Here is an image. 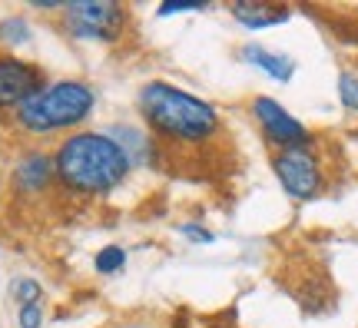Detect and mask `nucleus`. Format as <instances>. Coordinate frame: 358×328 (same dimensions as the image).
<instances>
[{"instance_id": "1", "label": "nucleus", "mask_w": 358, "mask_h": 328, "mask_svg": "<svg viewBox=\"0 0 358 328\" xmlns=\"http://www.w3.org/2000/svg\"><path fill=\"white\" fill-rule=\"evenodd\" d=\"M136 113L143 127L163 146H176V150L209 146L222 133V116L213 103L166 80L143 83L136 93Z\"/></svg>"}, {"instance_id": "2", "label": "nucleus", "mask_w": 358, "mask_h": 328, "mask_svg": "<svg viewBox=\"0 0 358 328\" xmlns=\"http://www.w3.org/2000/svg\"><path fill=\"white\" fill-rule=\"evenodd\" d=\"M57 186L77 199H106L133 176L127 152L103 129H80L57 143Z\"/></svg>"}, {"instance_id": "3", "label": "nucleus", "mask_w": 358, "mask_h": 328, "mask_svg": "<svg viewBox=\"0 0 358 328\" xmlns=\"http://www.w3.org/2000/svg\"><path fill=\"white\" fill-rule=\"evenodd\" d=\"M96 103H100V97L87 80H77V76L50 80L13 113V127L30 139H47L60 136V133L70 136L90 123Z\"/></svg>"}, {"instance_id": "4", "label": "nucleus", "mask_w": 358, "mask_h": 328, "mask_svg": "<svg viewBox=\"0 0 358 328\" xmlns=\"http://www.w3.org/2000/svg\"><path fill=\"white\" fill-rule=\"evenodd\" d=\"M66 37L80 43H116L127 30L129 13L116 0H66L64 10Z\"/></svg>"}, {"instance_id": "5", "label": "nucleus", "mask_w": 358, "mask_h": 328, "mask_svg": "<svg viewBox=\"0 0 358 328\" xmlns=\"http://www.w3.org/2000/svg\"><path fill=\"white\" fill-rule=\"evenodd\" d=\"M272 173L279 179L282 192L295 202H312L325 192V169H322L319 152L312 146L275 150L272 152Z\"/></svg>"}, {"instance_id": "6", "label": "nucleus", "mask_w": 358, "mask_h": 328, "mask_svg": "<svg viewBox=\"0 0 358 328\" xmlns=\"http://www.w3.org/2000/svg\"><path fill=\"white\" fill-rule=\"evenodd\" d=\"M249 113L256 120V127L262 129V136H266L268 146H275V150H299V146H315V136H312V129L292 116L285 106H282L275 97H266V93H259L249 100Z\"/></svg>"}, {"instance_id": "7", "label": "nucleus", "mask_w": 358, "mask_h": 328, "mask_svg": "<svg viewBox=\"0 0 358 328\" xmlns=\"http://www.w3.org/2000/svg\"><path fill=\"white\" fill-rule=\"evenodd\" d=\"M7 186L17 199H43L50 196L57 186V163L53 152H47L43 146H27L13 156L10 173H7Z\"/></svg>"}, {"instance_id": "8", "label": "nucleus", "mask_w": 358, "mask_h": 328, "mask_svg": "<svg viewBox=\"0 0 358 328\" xmlns=\"http://www.w3.org/2000/svg\"><path fill=\"white\" fill-rule=\"evenodd\" d=\"M43 87L47 73L34 60L17 53H0V113H17Z\"/></svg>"}, {"instance_id": "9", "label": "nucleus", "mask_w": 358, "mask_h": 328, "mask_svg": "<svg viewBox=\"0 0 358 328\" xmlns=\"http://www.w3.org/2000/svg\"><path fill=\"white\" fill-rule=\"evenodd\" d=\"M103 133L127 152V159L133 169H146V166H156L163 159V143H159L146 127H136V123H113V127H106Z\"/></svg>"}, {"instance_id": "10", "label": "nucleus", "mask_w": 358, "mask_h": 328, "mask_svg": "<svg viewBox=\"0 0 358 328\" xmlns=\"http://www.w3.org/2000/svg\"><path fill=\"white\" fill-rule=\"evenodd\" d=\"M239 60L249 64L252 70H259V73H266L275 83H289L295 76V70H299L292 53L272 50V47H262V43H245L243 50H239Z\"/></svg>"}, {"instance_id": "11", "label": "nucleus", "mask_w": 358, "mask_h": 328, "mask_svg": "<svg viewBox=\"0 0 358 328\" xmlns=\"http://www.w3.org/2000/svg\"><path fill=\"white\" fill-rule=\"evenodd\" d=\"M229 17L245 30H268L285 20H292V7L285 3H262V0H243V3H229L226 7Z\"/></svg>"}, {"instance_id": "12", "label": "nucleus", "mask_w": 358, "mask_h": 328, "mask_svg": "<svg viewBox=\"0 0 358 328\" xmlns=\"http://www.w3.org/2000/svg\"><path fill=\"white\" fill-rule=\"evenodd\" d=\"M34 40V27L27 17L20 13H13V17H0V43L7 47V50H20Z\"/></svg>"}, {"instance_id": "13", "label": "nucleus", "mask_w": 358, "mask_h": 328, "mask_svg": "<svg viewBox=\"0 0 358 328\" xmlns=\"http://www.w3.org/2000/svg\"><path fill=\"white\" fill-rule=\"evenodd\" d=\"M129 262V255L123 245H116V242H110V245H103L100 252L93 255V269H96V276H116V272H123Z\"/></svg>"}, {"instance_id": "14", "label": "nucleus", "mask_w": 358, "mask_h": 328, "mask_svg": "<svg viewBox=\"0 0 358 328\" xmlns=\"http://www.w3.org/2000/svg\"><path fill=\"white\" fill-rule=\"evenodd\" d=\"M335 93L345 113H358V70H342L335 80Z\"/></svg>"}, {"instance_id": "15", "label": "nucleus", "mask_w": 358, "mask_h": 328, "mask_svg": "<svg viewBox=\"0 0 358 328\" xmlns=\"http://www.w3.org/2000/svg\"><path fill=\"white\" fill-rule=\"evenodd\" d=\"M10 299L17 302V308L34 305V302H43V285H40L37 278H30V276L13 278L10 282Z\"/></svg>"}, {"instance_id": "16", "label": "nucleus", "mask_w": 358, "mask_h": 328, "mask_svg": "<svg viewBox=\"0 0 358 328\" xmlns=\"http://www.w3.org/2000/svg\"><path fill=\"white\" fill-rule=\"evenodd\" d=\"M209 3L203 0H173V3H159L156 7V17H179V13H196V10H206Z\"/></svg>"}, {"instance_id": "17", "label": "nucleus", "mask_w": 358, "mask_h": 328, "mask_svg": "<svg viewBox=\"0 0 358 328\" xmlns=\"http://www.w3.org/2000/svg\"><path fill=\"white\" fill-rule=\"evenodd\" d=\"M17 328H43V302L17 308Z\"/></svg>"}, {"instance_id": "18", "label": "nucleus", "mask_w": 358, "mask_h": 328, "mask_svg": "<svg viewBox=\"0 0 358 328\" xmlns=\"http://www.w3.org/2000/svg\"><path fill=\"white\" fill-rule=\"evenodd\" d=\"M176 232H179V236H186L189 242H196V245H209V242H216L213 229L199 226V222H182V226H179Z\"/></svg>"}, {"instance_id": "19", "label": "nucleus", "mask_w": 358, "mask_h": 328, "mask_svg": "<svg viewBox=\"0 0 358 328\" xmlns=\"http://www.w3.org/2000/svg\"><path fill=\"white\" fill-rule=\"evenodd\" d=\"M355 43H358V34H355Z\"/></svg>"}]
</instances>
